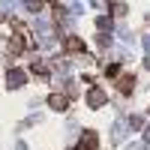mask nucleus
<instances>
[{
  "label": "nucleus",
  "instance_id": "f257e3e1",
  "mask_svg": "<svg viewBox=\"0 0 150 150\" xmlns=\"http://www.w3.org/2000/svg\"><path fill=\"white\" fill-rule=\"evenodd\" d=\"M48 105H51V108H57V111H66L69 99H66V96H60V93H54V96H48Z\"/></svg>",
  "mask_w": 150,
  "mask_h": 150
},
{
  "label": "nucleus",
  "instance_id": "f03ea898",
  "mask_svg": "<svg viewBox=\"0 0 150 150\" xmlns=\"http://www.w3.org/2000/svg\"><path fill=\"white\" fill-rule=\"evenodd\" d=\"M24 84V72L21 69H12L9 72V87H21Z\"/></svg>",
  "mask_w": 150,
  "mask_h": 150
},
{
  "label": "nucleus",
  "instance_id": "7ed1b4c3",
  "mask_svg": "<svg viewBox=\"0 0 150 150\" xmlns=\"http://www.w3.org/2000/svg\"><path fill=\"white\" fill-rule=\"evenodd\" d=\"M132 87H135V78H132V75H123V78H120V90H123V93H129Z\"/></svg>",
  "mask_w": 150,
  "mask_h": 150
},
{
  "label": "nucleus",
  "instance_id": "20e7f679",
  "mask_svg": "<svg viewBox=\"0 0 150 150\" xmlns=\"http://www.w3.org/2000/svg\"><path fill=\"white\" fill-rule=\"evenodd\" d=\"M81 48H84L81 39H75V36H69V39H66V51H81Z\"/></svg>",
  "mask_w": 150,
  "mask_h": 150
},
{
  "label": "nucleus",
  "instance_id": "39448f33",
  "mask_svg": "<svg viewBox=\"0 0 150 150\" xmlns=\"http://www.w3.org/2000/svg\"><path fill=\"white\" fill-rule=\"evenodd\" d=\"M24 3H27L30 12H42V0H24Z\"/></svg>",
  "mask_w": 150,
  "mask_h": 150
},
{
  "label": "nucleus",
  "instance_id": "423d86ee",
  "mask_svg": "<svg viewBox=\"0 0 150 150\" xmlns=\"http://www.w3.org/2000/svg\"><path fill=\"white\" fill-rule=\"evenodd\" d=\"M102 99H105L102 90H93V93H90V105H102Z\"/></svg>",
  "mask_w": 150,
  "mask_h": 150
}]
</instances>
